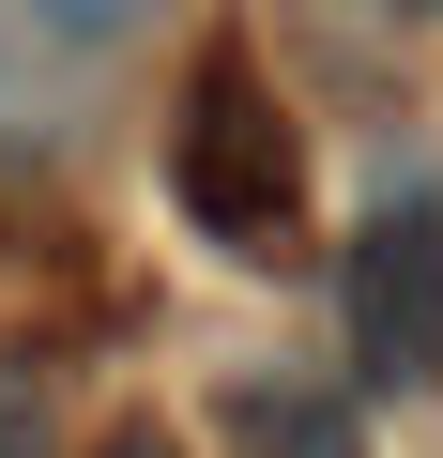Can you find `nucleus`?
Masks as SVG:
<instances>
[{
    "instance_id": "5",
    "label": "nucleus",
    "mask_w": 443,
    "mask_h": 458,
    "mask_svg": "<svg viewBox=\"0 0 443 458\" xmlns=\"http://www.w3.org/2000/svg\"><path fill=\"white\" fill-rule=\"evenodd\" d=\"M92 458H183V428H153V412H123V428H107Z\"/></svg>"
},
{
    "instance_id": "3",
    "label": "nucleus",
    "mask_w": 443,
    "mask_h": 458,
    "mask_svg": "<svg viewBox=\"0 0 443 458\" xmlns=\"http://www.w3.org/2000/svg\"><path fill=\"white\" fill-rule=\"evenodd\" d=\"M214 443H230V458H367L352 397L306 382V367H245L230 397H214Z\"/></svg>"
},
{
    "instance_id": "2",
    "label": "nucleus",
    "mask_w": 443,
    "mask_h": 458,
    "mask_svg": "<svg viewBox=\"0 0 443 458\" xmlns=\"http://www.w3.org/2000/svg\"><path fill=\"white\" fill-rule=\"evenodd\" d=\"M337 321H352V382H382V397L443 382V183H382L352 214Z\"/></svg>"
},
{
    "instance_id": "4",
    "label": "nucleus",
    "mask_w": 443,
    "mask_h": 458,
    "mask_svg": "<svg viewBox=\"0 0 443 458\" xmlns=\"http://www.w3.org/2000/svg\"><path fill=\"white\" fill-rule=\"evenodd\" d=\"M168 16V0H31V31H62V47H138Z\"/></svg>"
},
{
    "instance_id": "1",
    "label": "nucleus",
    "mask_w": 443,
    "mask_h": 458,
    "mask_svg": "<svg viewBox=\"0 0 443 458\" xmlns=\"http://www.w3.org/2000/svg\"><path fill=\"white\" fill-rule=\"evenodd\" d=\"M168 199L199 245H230V260H291L306 245V123L276 107V77L245 47H214L168 107Z\"/></svg>"
}]
</instances>
